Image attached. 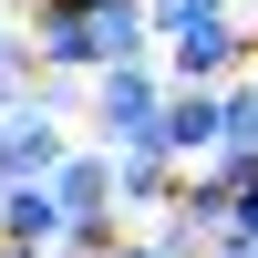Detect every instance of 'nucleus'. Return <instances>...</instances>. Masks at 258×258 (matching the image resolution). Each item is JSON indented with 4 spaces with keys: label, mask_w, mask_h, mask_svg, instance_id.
Returning <instances> with one entry per match:
<instances>
[{
    "label": "nucleus",
    "mask_w": 258,
    "mask_h": 258,
    "mask_svg": "<svg viewBox=\"0 0 258 258\" xmlns=\"http://www.w3.org/2000/svg\"><path fill=\"white\" fill-rule=\"evenodd\" d=\"M155 145H165V155H186V165H207V155L227 145V83H165Z\"/></svg>",
    "instance_id": "nucleus-4"
},
{
    "label": "nucleus",
    "mask_w": 258,
    "mask_h": 258,
    "mask_svg": "<svg viewBox=\"0 0 258 258\" xmlns=\"http://www.w3.org/2000/svg\"><path fill=\"white\" fill-rule=\"evenodd\" d=\"M114 258H165V238H155V227H124V248Z\"/></svg>",
    "instance_id": "nucleus-12"
},
{
    "label": "nucleus",
    "mask_w": 258,
    "mask_h": 258,
    "mask_svg": "<svg viewBox=\"0 0 258 258\" xmlns=\"http://www.w3.org/2000/svg\"><path fill=\"white\" fill-rule=\"evenodd\" d=\"M145 227L165 238V258H207V227L186 217V207H165V217H145Z\"/></svg>",
    "instance_id": "nucleus-10"
},
{
    "label": "nucleus",
    "mask_w": 258,
    "mask_h": 258,
    "mask_svg": "<svg viewBox=\"0 0 258 258\" xmlns=\"http://www.w3.org/2000/svg\"><path fill=\"white\" fill-rule=\"evenodd\" d=\"M248 11H258V0H248Z\"/></svg>",
    "instance_id": "nucleus-14"
},
{
    "label": "nucleus",
    "mask_w": 258,
    "mask_h": 258,
    "mask_svg": "<svg viewBox=\"0 0 258 258\" xmlns=\"http://www.w3.org/2000/svg\"><path fill=\"white\" fill-rule=\"evenodd\" d=\"M207 258H258V227H238V217H227L217 238H207Z\"/></svg>",
    "instance_id": "nucleus-11"
},
{
    "label": "nucleus",
    "mask_w": 258,
    "mask_h": 258,
    "mask_svg": "<svg viewBox=\"0 0 258 258\" xmlns=\"http://www.w3.org/2000/svg\"><path fill=\"white\" fill-rule=\"evenodd\" d=\"M124 207H73V217H62V238H52V258H114L124 248Z\"/></svg>",
    "instance_id": "nucleus-8"
},
{
    "label": "nucleus",
    "mask_w": 258,
    "mask_h": 258,
    "mask_svg": "<svg viewBox=\"0 0 258 258\" xmlns=\"http://www.w3.org/2000/svg\"><path fill=\"white\" fill-rule=\"evenodd\" d=\"M73 124H83L73 103H52V93L31 83V93H21L11 114H0V186H21V176H52V165H62V155L83 145Z\"/></svg>",
    "instance_id": "nucleus-2"
},
{
    "label": "nucleus",
    "mask_w": 258,
    "mask_h": 258,
    "mask_svg": "<svg viewBox=\"0 0 258 258\" xmlns=\"http://www.w3.org/2000/svg\"><path fill=\"white\" fill-rule=\"evenodd\" d=\"M0 11H31V0H0Z\"/></svg>",
    "instance_id": "nucleus-13"
},
{
    "label": "nucleus",
    "mask_w": 258,
    "mask_h": 258,
    "mask_svg": "<svg viewBox=\"0 0 258 258\" xmlns=\"http://www.w3.org/2000/svg\"><path fill=\"white\" fill-rule=\"evenodd\" d=\"M155 62H165V83H227V73L258 62V31L238 11H207V21H186V31H165Z\"/></svg>",
    "instance_id": "nucleus-3"
},
{
    "label": "nucleus",
    "mask_w": 258,
    "mask_h": 258,
    "mask_svg": "<svg viewBox=\"0 0 258 258\" xmlns=\"http://www.w3.org/2000/svg\"><path fill=\"white\" fill-rule=\"evenodd\" d=\"M227 145L258 155V62H248V73H227ZM227 145H217V155H227Z\"/></svg>",
    "instance_id": "nucleus-9"
},
{
    "label": "nucleus",
    "mask_w": 258,
    "mask_h": 258,
    "mask_svg": "<svg viewBox=\"0 0 258 258\" xmlns=\"http://www.w3.org/2000/svg\"><path fill=\"white\" fill-rule=\"evenodd\" d=\"M186 186V155H165V145H114V197L124 217H165Z\"/></svg>",
    "instance_id": "nucleus-5"
},
{
    "label": "nucleus",
    "mask_w": 258,
    "mask_h": 258,
    "mask_svg": "<svg viewBox=\"0 0 258 258\" xmlns=\"http://www.w3.org/2000/svg\"><path fill=\"white\" fill-rule=\"evenodd\" d=\"M52 186H62V207H124L114 197V145H93V135L52 165Z\"/></svg>",
    "instance_id": "nucleus-7"
},
{
    "label": "nucleus",
    "mask_w": 258,
    "mask_h": 258,
    "mask_svg": "<svg viewBox=\"0 0 258 258\" xmlns=\"http://www.w3.org/2000/svg\"><path fill=\"white\" fill-rule=\"evenodd\" d=\"M62 217H73V207H62V186H52V176L0 186V238H11V248H52V238H62Z\"/></svg>",
    "instance_id": "nucleus-6"
},
{
    "label": "nucleus",
    "mask_w": 258,
    "mask_h": 258,
    "mask_svg": "<svg viewBox=\"0 0 258 258\" xmlns=\"http://www.w3.org/2000/svg\"><path fill=\"white\" fill-rule=\"evenodd\" d=\"M155 124H165V62L155 52L83 73V135L93 145H155Z\"/></svg>",
    "instance_id": "nucleus-1"
}]
</instances>
